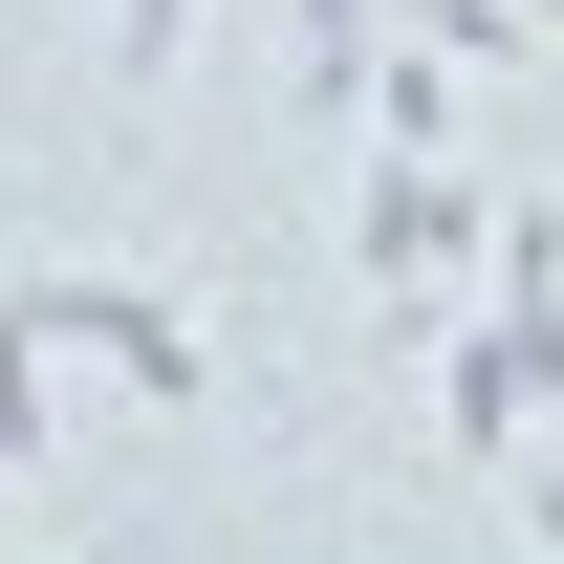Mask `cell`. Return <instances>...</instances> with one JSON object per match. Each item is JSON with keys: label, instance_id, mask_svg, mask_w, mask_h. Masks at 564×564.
<instances>
[{"label": "cell", "instance_id": "cell-8", "mask_svg": "<svg viewBox=\"0 0 564 564\" xmlns=\"http://www.w3.org/2000/svg\"><path fill=\"white\" fill-rule=\"evenodd\" d=\"M66 564H152V543H131V521H109V543H66Z\"/></svg>", "mask_w": 564, "mask_h": 564}, {"label": "cell", "instance_id": "cell-1", "mask_svg": "<svg viewBox=\"0 0 564 564\" xmlns=\"http://www.w3.org/2000/svg\"><path fill=\"white\" fill-rule=\"evenodd\" d=\"M478 326H434V434H456V478H521V434L564 413V196H499L478 217Z\"/></svg>", "mask_w": 564, "mask_h": 564}, {"label": "cell", "instance_id": "cell-6", "mask_svg": "<svg viewBox=\"0 0 564 564\" xmlns=\"http://www.w3.org/2000/svg\"><path fill=\"white\" fill-rule=\"evenodd\" d=\"M521 564H564V413L521 434Z\"/></svg>", "mask_w": 564, "mask_h": 564}, {"label": "cell", "instance_id": "cell-9", "mask_svg": "<svg viewBox=\"0 0 564 564\" xmlns=\"http://www.w3.org/2000/svg\"><path fill=\"white\" fill-rule=\"evenodd\" d=\"M521 22H564V0H521Z\"/></svg>", "mask_w": 564, "mask_h": 564}, {"label": "cell", "instance_id": "cell-2", "mask_svg": "<svg viewBox=\"0 0 564 564\" xmlns=\"http://www.w3.org/2000/svg\"><path fill=\"white\" fill-rule=\"evenodd\" d=\"M22 326H44L66 369H109L131 413H196V391H217V326L174 304V282H131V261H44V282H22Z\"/></svg>", "mask_w": 564, "mask_h": 564}, {"label": "cell", "instance_id": "cell-7", "mask_svg": "<svg viewBox=\"0 0 564 564\" xmlns=\"http://www.w3.org/2000/svg\"><path fill=\"white\" fill-rule=\"evenodd\" d=\"M174 44H196V0H109V66H131V87L174 66Z\"/></svg>", "mask_w": 564, "mask_h": 564}, {"label": "cell", "instance_id": "cell-4", "mask_svg": "<svg viewBox=\"0 0 564 564\" xmlns=\"http://www.w3.org/2000/svg\"><path fill=\"white\" fill-rule=\"evenodd\" d=\"M369 44H391V0H282V87H304V109H348Z\"/></svg>", "mask_w": 564, "mask_h": 564}, {"label": "cell", "instance_id": "cell-3", "mask_svg": "<svg viewBox=\"0 0 564 564\" xmlns=\"http://www.w3.org/2000/svg\"><path fill=\"white\" fill-rule=\"evenodd\" d=\"M478 174H456V152H369V196H348V261H369V304H456V282H478Z\"/></svg>", "mask_w": 564, "mask_h": 564}, {"label": "cell", "instance_id": "cell-5", "mask_svg": "<svg viewBox=\"0 0 564 564\" xmlns=\"http://www.w3.org/2000/svg\"><path fill=\"white\" fill-rule=\"evenodd\" d=\"M44 434H66V348H44V326H22V282H0V478H22Z\"/></svg>", "mask_w": 564, "mask_h": 564}]
</instances>
